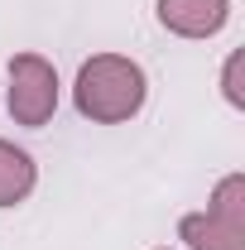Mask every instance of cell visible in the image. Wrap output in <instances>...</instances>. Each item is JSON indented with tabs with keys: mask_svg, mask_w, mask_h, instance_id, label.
I'll return each instance as SVG.
<instances>
[{
	"mask_svg": "<svg viewBox=\"0 0 245 250\" xmlns=\"http://www.w3.org/2000/svg\"><path fill=\"white\" fill-rule=\"evenodd\" d=\"M149 96V82H144V67L125 53H96L77 67V82H72V101L77 111L92 125H121L130 116H140Z\"/></svg>",
	"mask_w": 245,
	"mask_h": 250,
	"instance_id": "obj_1",
	"label": "cell"
},
{
	"mask_svg": "<svg viewBox=\"0 0 245 250\" xmlns=\"http://www.w3.org/2000/svg\"><path fill=\"white\" fill-rule=\"evenodd\" d=\"M5 106H10L15 125H29V130L48 125L53 111H58V72H53V62L39 58V53H15L10 58Z\"/></svg>",
	"mask_w": 245,
	"mask_h": 250,
	"instance_id": "obj_2",
	"label": "cell"
},
{
	"mask_svg": "<svg viewBox=\"0 0 245 250\" xmlns=\"http://www.w3.org/2000/svg\"><path fill=\"white\" fill-rule=\"evenodd\" d=\"M231 20V0H159V24L178 39H212Z\"/></svg>",
	"mask_w": 245,
	"mask_h": 250,
	"instance_id": "obj_3",
	"label": "cell"
},
{
	"mask_svg": "<svg viewBox=\"0 0 245 250\" xmlns=\"http://www.w3.org/2000/svg\"><path fill=\"white\" fill-rule=\"evenodd\" d=\"M178 236H183L187 250H245V231L216 221L212 212H187L178 221Z\"/></svg>",
	"mask_w": 245,
	"mask_h": 250,
	"instance_id": "obj_4",
	"label": "cell"
},
{
	"mask_svg": "<svg viewBox=\"0 0 245 250\" xmlns=\"http://www.w3.org/2000/svg\"><path fill=\"white\" fill-rule=\"evenodd\" d=\"M34 183H39L34 159L24 154L20 145L0 140V207H20V202L34 192Z\"/></svg>",
	"mask_w": 245,
	"mask_h": 250,
	"instance_id": "obj_5",
	"label": "cell"
},
{
	"mask_svg": "<svg viewBox=\"0 0 245 250\" xmlns=\"http://www.w3.org/2000/svg\"><path fill=\"white\" fill-rule=\"evenodd\" d=\"M207 212H212L216 221H226V226H241V231H245V173H226V178L212 188V202H207Z\"/></svg>",
	"mask_w": 245,
	"mask_h": 250,
	"instance_id": "obj_6",
	"label": "cell"
},
{
	"mask_svg": "<svg viewBox=\"0 0 245 250\" xmlns=\"http://www.w3.org/2000/svg\"><path fill=\"white\" fill-rule=\"evenodd\" d=\"M241 62H245V53L236 48L231 58H226V67H221V92H226V101L236 106V111H245V87H241Z\"/></svg>",
	"mask_w": 245,
	"mask_h": 250,
	"instance_id": "obj_7",
	"label": "cell"
},
{
	"mask_svg": "<svg viewBox=\"0 0 245 250\" xmlns=\"http://www.w3.org/2000/svg\"><path fill=\"white\" fill-rule=\"evenodd\" d=\"M163 250H168V246H163Z\"/></svg>",
	"mask_w": 245,
	"mask_h": 250,
	"instance_id": "obj_8",
	"label": "cell"
}]
</instances>
